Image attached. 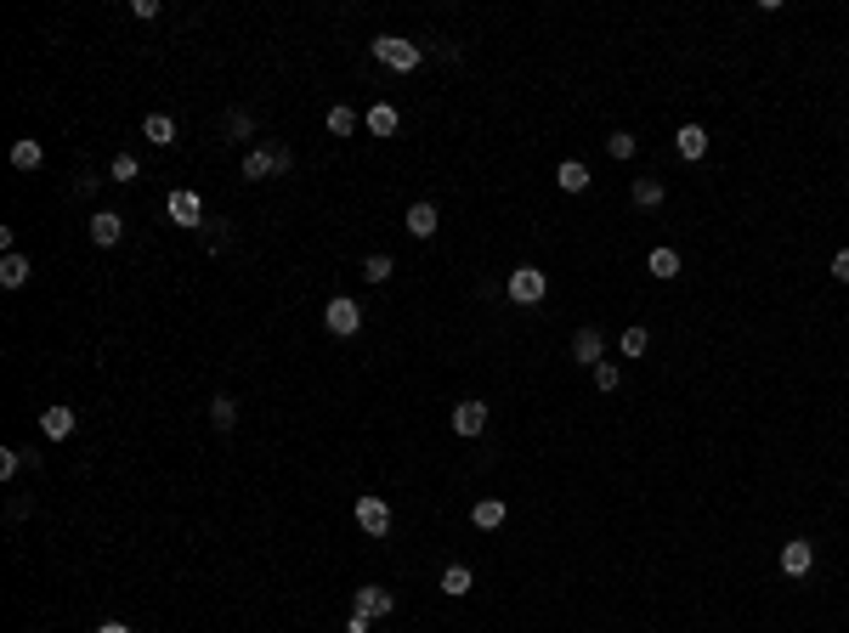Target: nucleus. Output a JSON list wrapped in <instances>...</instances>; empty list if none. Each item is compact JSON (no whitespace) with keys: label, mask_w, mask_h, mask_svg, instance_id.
I'll return each instance as SVG.
<instances>
[{"label":"nucleus","mask_w":849,"mask_h":633,"mask_svg":"<svg viewBox=\"0 0 849 633\" xmlns=\"http://www.w3.org/2000/svg\"><path fill=\"white\" fill-rule=\"evenodd\" d=\"M351 131H357V114H351L346 102L329 107V136H351Z\"/></svg>","instance_id":"bb28decb"},{"label":"nucleus","mask_w":849,"mask_h":633,"mask_svg":"<svg viewBox=\"0 0 849 633\" xmlns=\"http://www.w3.org/2000/svg\"><path fill=\"white\" fill-rule=\"evenodd\" d=\"M832 277H838V283H849V249L832 255Z\"/></svg>","instance_id":"473e14b6"},{"label":"nucleus","mask_w":849,"mask_h":633,"mask_svg":"<svg viewBox=\"0 0 849 633\" xmlns=\"http://www.w3.org/2000/svg\"><path fill=\"white\" fill-rule=\"evenodd\" d=\"M227 136H233V142H250V136H255V114H250V107H233V114H227Z\"/></svg>","instance_id":"b1692460"},{"label":"nucleus","mask_w":849,"mask_h":633,"mask_svg":"<svg viewBox=\"0 0 849 633\" xmlns=\"http://www.w3.org/2000/svg\"><path fill=\"white\" fill-rule=\"evenodd\" d=\"M295 170V153H289V142H260L244 153V176L250 181H267V176H289Z\"/></svg>","instance_id":"f257e3e1"},{"label":"nucleus","mask_w":849,"mask_h":633,"mask_svg":"<svg viewBox=\"0 0 849 633\" xmlns=\"http://www.w3.org/2000/svg\"><path fill=\"white\" fill-rule=\"evenodd\" d=\"M623 374H617V362H595V391H617Z\"/></svg>","instance_id":"7c9ffc66"},{"label":"nucleus","mask_w":849,"mask_h":633,"mask_svg":"<svg viewBox=\"0 0 849 633\" xmlns=\"http://www.w3.org/2000/svg\"><path fill=\"white\" fill-rule=\"evenodd\" d=\"M357 526L368 537H385V532H391V503H385V498H357Z\"/></svg>","instance_id":"0eeeda50"},{"label":"nucleus","mask_w":849,"mask_h":633,"mask_svg":"<svg viewBox=\"0 0 849 633\" xmlns=\"http://www.w3.org/2000/svg\"><path fill=\"white\" fill-rule=\"evenodd\" d=\"M391 272H396V266H391V255H368V260H363V277H368V283H385Z\"/></svg>","instance_id":"cd10ccee"},{"label":"nucleus","mask_w":849,"mask_h":633,"mask_svg":"<svg viewBox=\"0 0 849 633\" xmlns=\"http://www.w3.org/2000/svg\"><path fill=\"white\" fill-rule=\"evenodd\" d=\"M555 187H561V193H583V187H589V164H583V159H566L561 170H555Z\"/></svg>","instance_id":"2eb2a0df"},{"label":"nucleus","mask_w":849,"mask_h":633,"mask_svg":"<svg viewBox=\"0 0 849 633\" xmlns=\"http://www.w3.org/2000/svg\"><path fill=\"white\" fill-rule=\"evenodd\" d=\"M810 566H815V549L805 543V537H793V543L781 549V571L787 577H810Z\"/></svg>","instance_id":"1a4fd4ad"},{"label":"nucleus","mask_w":849,"mask_h":633,"mask_svg":"<svg viewBox=\"0 0 849 633\" xmlns=\"http://www.w3.org/2000/svg\"><path fill=\"white\" fill-rule=\"evenodd\" d=\"M374 57L385 68H396V74H413L425 63V45H413V40H403V35H380L374 40Z\"/></svg>","instance_id":"f03ea898"},{"label":"nucleus","mask_w":849,"mask_h":633,"mask_svg":"<svg viewBox=\"0 0 849 633\" xmlns=\"http://www.w3.org/2000/svg\"><path fill=\"white\" fill-rule=\"evenodd\" d=\"M368 622H374V616H363V611H351V622H346V633H368Z\"/></svg>","instance_id":"72a5a7b5"},{"label":"nucleus","mask_w":849,"mask_h":633,"mask_svg":"<svg viewBox=\"0 0 849 633\" xmlns=\"http://www.w3.org/2000/svg\"><path fill=\"white\" fill-rule=\"evenodd\" d=\"M170 221H176V226H193V233H198V226H210V221H204V204H198V193H188V187L170 193Z\"/></svg>","instance_id":"423d86ee"},{"label":"nucleus","mask_w":849,"mask_h":633,"mask_svg":"<svg viewBox=\"0 0 849 633\" xmlns=\"http://www.w3.org/2000/svg\"><path fill=\"white\" fill-rule=\"evenodd\" d=\"M544 295H549V277L538 266H516V272H509V300H516V305H538Z\"/></svg>","instance_id":"7ed1b4c3"},{"label":"nucleus","mask_w":849,"mask_h":633,"mask_svg":"<svg viewBox=\"0 0 849 633\" xmlns=\"http://www.w3.org/2000/svg\"><path fill=\"white\" fill-rule=\"evenodd\" d=\"M645 266H652V277H662V283H669V277H679V255H674V249H652V260H645Z\"/></svg>","instance_id":"393cba45"},{"label":"nucleus","mask_w":849,"mask_h":633,"mask_svg":"<svg viewBox=\"0 0 849 633\" xmlns=\"http://www.w3.org/2000/svg\"><path fill=\"white\" fill-rule=\"evenodd\" d=\"M368 131H374V136H396V107L391 102H374V107H368Z\"/></svg>","instance_id":"4be33fe9"},{"label":"nucleus","mask_w":849,"mask_h":633,"mask_svg":"<svg viewBox=\"0 0 849 633\" xmlns=\"http://www.w3.org/2000/svg\"><path fill=\"white\" fill-rule=\"evenodd\" d=\"M504 515H509V509H504V498H482V503L470 509L476 532H493V526H504Z\"/></svg>","instance_id":"dca6fc26"},{"label":"nucleus","mask_w":849,"mask_h":633,"mask_svg":"<svg viewBox=\"0 0 849 633\" xmlns=\"http://www.w3.org/2000/svg\"><path fill=\"white\" fill-rule=\"evenodd\" d=\"M606 153H612L617 164H623V159H635V136H629V131H617V136H606Z\"/></svg>","instance_id":"c85d7f7f"},{"label":"nucleus","mask_w":849,"mask_h":633,"mask_svg":"<svg viewBox=\"0 0 849 633\" xmlns=\"http://www.w3.org/2000/svg\"><path fill=\"white\" fill-rule=\"evenodd\" d=\"M74 424H80V413H74V407H45V413H40V430H45L52 441L74 436Z\"/></svg>","instance_id":"9b49d317"},{"label":"nucleus","mask_w":849,"mask_h":633,"mask_svg":"<svg viewBox=\"0 0 849 633\" xmlns=\"http://www.w3.org/2000/svg\"><path fill=\"white\" fill-rule=\"evenodd\" d=\"M674 147H679V159H702V153H708V131L702 125H679L674 131Z\"/></svg>","instance_id":"ddd939ff"},{"label":"nucleus","mask_w":849,"mask_h":633,"mask_svg":"<svg viewBox=\"0 0 849 633\" xmlns=\"http://www.w3.org/2000/svg\"><path fill=\"white\" fill-rule=\"evenodd\" d=\"M662 198H669V187H662L657 176H645V181H635V204H640V210H662Z\"/></svg>","instance_id":"6ab92c4d"},{"label":"nucleus","mask_w":849,"mask_h":633,"mask_svg":"<svg viewBox=\"0 0 849 633\" xmlns=\"http://www.w3.org/2000/svg\"><path fill=\"white\" fill-rule=\"evenodd\" d=\"M442 594L447 599H465L470 594V566H447L442 571Z\"/></svg>","instance_id":"412c9836"},{"label":"nucleus","mask_w":849,"mask_h":633,"mask_svg":"<svg viewBox=\"0 0 849 633\" xmlns=\"http://www.w3.org/2000/svg\"><path fill=\"white\" fill-rule=\"evenodd\" d=\"M142 136L153 147H176V119H170V114H148L142 119Z\"/></svg>","instance_id":"f8f14e48"},{"label":"nucleus","mask_w":849,"mask_h":633,"mask_svg":"<svg viewBox=\"0 0 849 633\" xmlns=\"http://www.w3.org/2000/svg\"><path fill=\"white\" fill-rule=\"evenodd\" d=\"M210 424H215V430H233V424H238V401H233V396H215V401H210Z\"/></svg>","instance_id":"5701e85b"},{"label":"nucleus","mask_w":849,"mask_h":633,"mask_svg":"<svg viewBox=\"0 0 849 633\" xmlns=\"http://www.w3.org/2000/svg\"><path fill=\"white\" fill-rule=\"evenodd\" d=\"M645 345H652L645 328H623V357H645Z\"/></svg>","instance_id":"c756f323"},{"label":"nucleus","mask_w":849,"mask_h":633,"mask_svg":"<svg viewBox=\"0 0 849 633\" xmlns=\"http://www.w3.org/2000/svg\"><path fill=\"white\" fill-rule=\"evenodd\" d=\"M12 164H18V170H40L45 164V147L35 142V136H23V142L12 147Z\"/></svg>","instance_id":"aec40b11"},{"label":"nucleus","mask_w":849,"mask_h":633,"mask_svg":"<svg viewBox=\"0 0 849 633\" xmlns=\"http://www.w3.org/2000/svg\"><path fill=\"white\" fill-rule=\"evenodd\" d=\"M204 249H227V221H215V233H204Z\"/></svg>","instance_id":"2f4dec72"},{"label":"nucleus","mask_w":849,"mask_h":633,"mask_svg":"<svg viewBox=\"0 0 849 633\" xmlns=\"http://www.w3.org/2000/svg\"><path fill=\"white\" fill-rule=\"evenodd\" d=\"M323 322H329V334H340V339H351V334L363 328V305L340 295V300H329V305H323Z\"/></svg>","instance_id":"20e7f679"},{"label":"nucleus","mask_w":849,"mask_h":633,"mask_svg":"<svg viewBox=\"0 0 849 633\" xmlns=\"http://www.w3.org/2000/svg\"><path fill=\"white\" fill-rule=\"evenodd\" d=\"M351 611H363V616H396V594L380 589V582H363V589L351 594Z\"/></svg>","instance_id":"39448f33"},{"label":"nucleus","mask_w":849,"mask_h":633,"mask_svg":"<svg viewBox=\"0 0 849 633\" xmlns=\"http://www.w3.org/2000/svg\"><path fill=\"white\" fill-rule=\"evenodd\" d=\"M453 430H459V436H482V430H487V401H459V407H453Z\"/></svg>","instance_id":"6e6552de"},{"label":"nucleus","mask_w":849,"mask_h":633,"mask_svg":"<svg viewBox=\"0 0 849 633\" xmlns=\"http://www.w3.org/2000/svg\"><path fill=\"white\" fill-rule=\"evenodd\" d=\"M91 238H97L102 249H114V243L125 238V221H119L114 210H97V215H91Z\"/></svg>","instance_id":"9d476101"},{"label":"nucleus","mask_w":849,"mask_h":633,"mask_svg":"<svg viewBox=\"0 0 849 633\" xmlns=\"http://www.w3.org/2000/svg\"><path fill=\"white\" fill-rule=\"evenodd\" d=\"M108 176H114V181H136V176H142V159H136V153H119V159L108 164Z\"/></svg>","instance_id":"a878e982"},{"label":"nucleus","mask_w":849,"mask_h":633,"mask_svg":"<svg viewBox=\"0 0 849 633\" xmlns=\"http://www.w3.org/2000/svg\"><path fill=\"white\" fill-rule=\"evenodd\" d=\"M408 233L413 238H437V204H413L408 210Z\"/></svg>","instance_id":"f3484780"},{"label":"nucleus","mask_w":849,"mask_h":633,"mask_svg":"<svg viewBox=\"0 0 849 633\" xmlns=\"http://www.w3.org/2000/svg\"><path fill=\"white\" fill-rule=\"evenodd\" d=\"M0 283H6V289H23V283H28V260H23L18 249L0 255Z\"/></svg>","instance_id":"a211bd4d"},{"label":"nucleus","mask_w":849,"mask_h":633,"mask_svg":"<svg viewBox=\"0 0 849 633\" xmlns=\"http://www.w3.org/2000/svg\"><path fill=\"white\" fill-rule=\"evenodd\" d=\"M600 351H606V334L600 328H578L573 334V357L578 362H600Z\"/></svg>","instance_id":"4468645a"},{"label":"nucleus","mask_w":849,"mask_h":633,"mask_svg":"<svg viewBox=\"0 0 849 633\" xmlns=\"http://www.w3.org/2000/svg\"><path fill=\"white\" fill-rule=\"evenodd\" d=\"M97 633H131V628H125V622H102Z\"/></svg>","instance_id":"f704fd0d"}]
</instances>
